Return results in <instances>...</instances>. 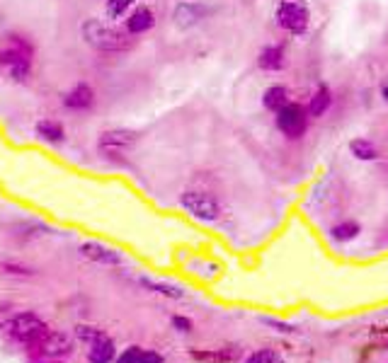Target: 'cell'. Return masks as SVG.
I'll return each instance as SVG.
<instances>
[{
    "label": "cell",
    "instance_id": "9c48e42d",
    "mask_svg": "<svg viewBox=\"0 0 388 363\" xmlns=\"http://www.w3.org/2000/svg\"><path fill=\"white\" fill-rule=\"evenodd\" d=\"M153 25H156V15H153V10L146 8V5H139V8L126 17V32L131 34V37L146 34L149 29H153Z\"/></svg>",
    "mask_w": 388,
    "mask_h": 363
},
{
    "label": "cell",
    "instance_id": "603a6c76",
    "mask_svg": "<svg viewBox=\"0 0 388 363\" xmlns=\"http://www.w3.org/2000/svg\"><path fill=\"white\" fill-rule=\"evenodd\" d=\"M134 5H136V0H107L104 8H107V15L112 20H119V17H124Z\"/></svg>",
    "mask_w": 388,
    "mask_h": 363
},
{
    "label": "cell",
    "instance_id": "30bf717a",
    "mask_svg": "<svg viewBox=\"0 0 388 363\" xmlns=\"http://www.w3.org/2000/svg\"><path fill=\"white\" fill-rule=\"evenodd\" d=\"M190 356L199 363H238L243 359L240 349H209V351H190Z\"/></svg>",
    "mask_w": 388,
    "mask_h": 363
},
{
    "label": "cell",
    "instance_id": "d4e9b609",
    "mask_svg": "<svg viewBox=\"0 0 388 363\" xmlns=\"http://www.w3.org/2000/svg\"><path fill=\"white\" fill-rule=\"evenodd\" d=\"M102 330H97V327H78V339H83V342H97V339H102Z\"/></svg>",
    "mask_w": 388,
    "mask_h": 363
},
{
    "label": "cell",
    "instance_id": "5b68a950",
    "mask_svg": "<svg viewBox=\"0 0 388 363\" xmlns=\"http://www.w3.org/2000/svg\"><path fill=\"white\" fill-rule=\"evenodd\" d=\"M308 107H301L296 102H289L286 107H281L277 112V128L284 133L289 140H298L308 131Z\"/></svg>",
    "mask_w": 388,
    "mask_h": 363
},
{
    "label": "cell",
    "instance_id": "2e32d148",
    "mask_svg": "<svg viewBox=\"0 0 388 363\" xmlns=\"http://www.w3.org/2000/svg\"><path fill=\"white\" fill-rule=\"evenodd\" d=\"M262 104H264V109H269V112L277 114L281 107H286V104H289V90H286L284 85L267 87V90H264V95H262Z\"/></svg>",
    "mask_w": 388,
    "mask_h": 363
},
{
    "label": "cell",
    "instance_id": "cb8c5ba5",
    "mask_svg": "<svg viewBox=\"0 0 388 363\" xmlns=\"http://www.w3.org/2000/svg\"><path fill=\"white\" fill-rule=\"evenodd\" d=\"M245 363H281V359L274 351H269V349H260V351H255V354L250 356Z\"/></svg>",
    "mask_w": 388,
    "mask_h": 363
},
{
    "label": "cell",
    "instance_id": "8992f818",
    "mask_svg": "<svg viewBox=\"0 0 388 363\" xmlns=\"http://www.w3.org/2000/svg\"><path fill=\"white\" fill-rule=\"evenodd\" d=\"M10 332H13L15 339H20V342H25V344H39L46 335H49L46 325L34 313L17 315L13 320V325H10Z\"/></svg>",
    "mask_w": 388,
    "mask_h": 363
},
{
    "label": "cell",
    "instance_id": "7a4b0ae2",
    "mask_svg": "<svg viewBox=\"0 0 388 363\" xmlns=\"http://www.w3.org/2000/svg\"><path fill=\"white\" fill-rule=\"evenodd\" d=\"M8 39H10L8 49L0 51V66L8 68L15 80H27L29 70H32V56H34L32 44H29L25 37H17V34H10Z\"/></svg>",
    "mask_w": 388,
    "mask_h": 363
},
{
    "label": "cell",
    "instance_id": "ffe728a7",
    "mask_svg": "<svg viewBox=\"0 0 388 363\" xmlns=\"http://www.w3.org/2000/svg\"><path fill=\"white\" fill-rule=\"evenodd\" d=\"M350 153L355 155L357 160L369 162V160H376V157H379V148H376L372 140H367V138H355L350 143Z\"/></svg>",
    "mask_w": 388,
    "mask_h": 363
},
{
    "label": "cell",
    "instance_id": "d6986e66",
    "mask_svg": "<svg viewBox=\"0 0 388 363\" xmlns=\"http://www.w3.org/2000/svg\"><path fill=\"white\" fill-rule=\"evenodd\" d=\"M112 359H114V344L107 337L90 344V354H87V361L90 363H109Z\"/></svg>",
    "mask_w": 388,
    "mask_h": 363
},
{
    "label": "cell",
    "instance_id": "277c9868",
    "mask_svg": "<svg viewBox=\"0 0 388 363\" xmlns=\"http://www.w3.org/2000/svg\"><path fill=\"white\" fill-rule=\"evenodd\" d=\"M180 203L182 208L187 211L190 216H194V218L199 220H219L221 218V203L219 199H216L214 194H209V191H185V194L180 196Z\"/></svg>",
    "mask_w": 388,
    "mask_h": 363
},
{
    "label": "cell",
    "instance_id": "4316f807",
    "mask_svg": "<svg viewBox=\"0 0 388 363\" xmlns=\"http://www.w3.org/2000/svg\"><path fill=\"white\" fill-rule=\"evenodd\" d=\"M3 269L8 274H32L29 269H25V267H17V264H3Z\"/></svg>",
    "mask_w": 388,
    "mask_h": 363
},
{
    "label": "cell",
    "instance_id": "9a60e30c",
    "mask_svg": "<svg viewBox=\"0 0 388 363\" xmlns=\"http://www.w3.org/2000/svg\"><path fill=\"white\" fill-rule=\"evenodd\" d=\"M37 136L46 140V143H63L66 140V128H63L61 121H56V119H42L37 124Z\"/></svg>",
    "mask_w": 388,
    "mask_h": 363
},
{
    "label": "cell",
    "instance_id": "52a82bcc",
    "mask_svg": "<svg viewBox=\"0 0 388 363\" xmlns=\"http://www.w3.org/2000/svg\"><path fill=\"white\" fill-rule=\"evenodd\" d=\"M136 140L139 133L131 131V128H109L99 136V150H104L107 155H119L131 148Z\"/></svg>",
    "mask_w": 388,
    "mask_h": 363
},
{
    "label": "cell",
    "instance_id": "8fae6325",
    "mask_svg": "<svg viewBox=\"0 0 388 363\" xmlns=\"http://www.w3.org/2000/svg\"><path fill=\"white\" fill-rule=\"evenodd\" d=\"M39 351L49 359H58V356H66L70 351V339L61 332H49L42 342H39Z\"/></svg>",
    "mask_w": 388,
    "mask_h": 363
},
{
    "label": "cell",
    "instance_id": "7c38bea8",
    "mask_svg": "<svg viewBox=\"0 0 388 363\" xmlns=\"http://www.w3.org/2000/svg\"><path fill=\"white\" fill-rule=\"evenodd\" d=\"M80 252H83V255L87 257V259L99 262V264H112V267L122 264V255H119V252H114V250L104 247V245H97V242H85L83 247H80Z\"/></svg>",
    "mask_w": 388,
    "mask_h": 363
},
{
    "label": "cell",
    "instance_id": "5bb4252c",
    "mask_svg": "<svg viewBox=\"0 0 388 363\" xmlns=\"http://www.w3.org/2000/svg\"><path fill=\"white\" fill-rule=\"evenodd\" d=\"M204 15H207V10L199 8V5L180 3L178 8H175V13H173V20H175V25H178V27H192V25H197Z\"/></svg>",
    "mask_w": 388,
    "mask_h": 363
},
{
    "label": "cell",
    "instance_id": "f1b7e54d",
    "mask_svg": "<svg viewBox=\"0 0 388 363\" xmlns=\"http://www.w3.org/2000/svg\"><path fill=\"white\" fill-rule=\"evenodd\" d=\"M51 363H61V361H51Z\"/></svg>",
    "mask_w": 388,
    "mask_h": 363
},
{
    "label": "cell",
    "instance_id": "ac0fdd59",
    "mask_svg": "<svg viewBox=\"0 0 388 363\" xmlns=\"http://www.w3.org/2000/svg\"><path fill=\"white\" fill-rule=\"evenodd\" d=\"M117 363H163V356L141 347H129L124 354L117 359Z\"/></svg>",
    "mask_w": 388,
    "mask_h": 363
},
{
    "label": "cell",
    "instance_id": "484cf974",
    "mask_svg": "<svg viewBox=\"0 0 388 363\" xmlns=\"http://www.w3.org/2000/svg\"><path fill=\"white\" fill-rule=\"evenodd\" d=\"M173 327H178L180 332H190L192 330V322L187 318H180V315H175L173 318Z\"/></svg>",
    "mask_w": 388,
    "mask_h": 363
},
{
    "label": "cell",
    "instance_id": "7402d4cb",
    "mask_svg": "<svg viewBox=\"0 0 388 363\" xmlns=\"http://www.w3.org/2000/svg\"><path fill=\"white\" fill-rule=\"evenodd\" d=\"M141 286L151 289L153 294H161V296H168V298H182V289H178V286L161 284V281H149V279H141Z\"/></svg>",
    "mask_w": 388,
    "mask_h": 363
},
{
    "label": "cell",
    "instance_id": "83f0119b",
    "mask_svg": "<svg viewBox=\"0 0 388 363\" xmlns=\"http://www.w3.org/2000/svg\"><path fill=\"white\" fill-rule=\"evenodd\" d=\"M381 97H384L386 102H388V78L384 80V83H381Z\"/></svg>",
    "mask_w": 388,
    "mask_h": 363
},
{
    "label": "cell",
    "instance_id": "4fadbf2b",
    "mask_svg": "<svg viewBox=\"0 0 388 363\" xmlns=\"http://www.w3.org/2000/svg\"><path fill=\"white\" fill-rule=\"evenodd\" d=\"M257 66L260 70H267V73H277L286 66V54L281 46H267V49H262L260 58H257Z\"/></svg>",
    "mask_w": 388,
    "mask_h": 363
},
{
    "label": "cell",
    "instance_id": "6da1fadb",
    "mask_svg": "<svg viewBox=\"0 0 388 363\" xmlns=\"http://www.w3.org/2000/svg\"><path fill=\"white\" fill-rule=\"evenodd\" d=\"M83 37L90 46H95L99 51H112V54H117V51H129L134 46V39L126 29L122 32V29L109 27V25H104V22L95 20V17L85 20Z\"/></svg>",
    "mask_w": 388,
    "mask_h": 363
},
{
    "label": "cell",
    "instance_id": "3957f363",
    "mask_svg": "<svg viewBox=\"0 0 388 363\" xmlns=\"http://www.w3.org/2000/svg\"><path fill=\"white\" fill-rule=\"evenodd\" d=\"M277 25L281 29H286L293 37H303L308 32L311 25V13L308 5L303 0H279L277 5Z\"/></svg>",
    "mask_w": 388,
    "mask_h": 363
},
{
    "label": "cell",
    "instance_id": "44dd1931",
    "mask_svg": "<svg viewBox=\"0 0 388 363\" xmlns=\"http://www.w3.org/2000/svg\"><path fill=\"white\" fill-rule=\"evenodd\" d=\"M330 233L338 242H350V240H355L357 235H360V223H355V220H345V223L335 225Z\"/></svg>",
    "mask_w": 388,
    "mask_h": 363
},
{
    "label": "cell",
    "instance_id": "ba28073f",
    "mask_svg": "<svg viewBox=\"0 0 388 363\" xmlns=\"http://www.w3.org/2000/svg\"><path fill=\"white\" fill-rule=\"evenodd\" d=\"M92 104H95V92L87 83L73 85L63 97V107L73 109V112H87V109H92Z\"/></svg>",
    "mask_w": 388,
    "mask_h": 363
},
{
    "label": "cell",
    "instance_id": "e0dca14e",
    "mask_svg": "<svg viewBox=\"0 0 388 363\" xmlns=\"http://www.w3.org/2000/svg\"><path fill=\"white\" fill-rule=\"evenodd\" d=\"M330 104H333L330 87H328V85H320L318 90L313 92L311 102H308V114H311V116H316V119H320V116L325 114L328 109H330Z\"/></svg>",
    "mask_w": 388,
    "mask_h": 363
}]
</instances>
